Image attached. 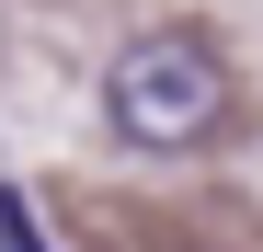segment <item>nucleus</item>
I'll return each instance as SVG.
<instances>
[{
    "label": "nucleus",
    "mask_w": 263,
    "mask_h": 252,
    "mask_svg": "<svg viewBox=\"0 0 263 252\" xmlns=\"http://www.w3.org/2000/svg\"><path fill=\"white\" fill-rule=\"evenodd\" d=\"M0 252H46V241H34V206H23L12 184H0Z\"/></svg>",
    "instance_id": "nucleus-2"
},
{
    "label": "nucleus",
    "mask_w": 263,
    "mask_h": 252,
    "mask_svg": "<svg viewBox=\"0 0 263 252\" xmlns=\"http://www.w3.org/2000/svg\"><path fill=\"white\" fill-rule=\"evenodd\" d=\"M103 115H115L126 149L172 160V149L217 138V115H229V58H217L195 23H149L138 46L103 69Z\"/></svg>",
    "instance_id": "nucleus-1"
}]
</instances>
